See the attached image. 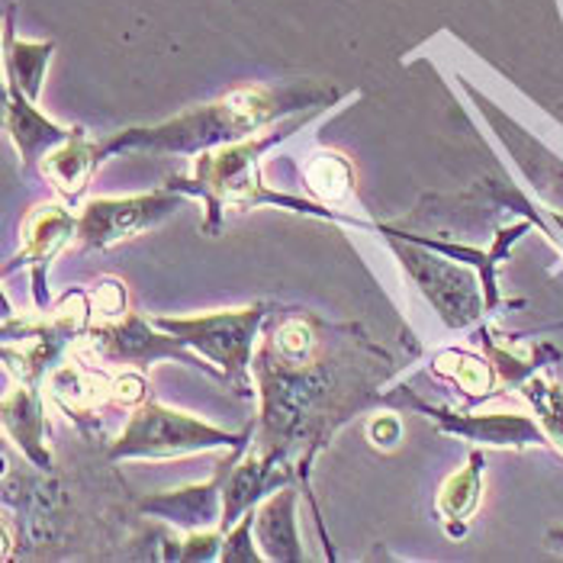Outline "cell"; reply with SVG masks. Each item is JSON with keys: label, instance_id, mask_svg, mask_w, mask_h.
<instances>
[{"label": "cell", "instance_id": "obj_1", "mask_svg": "<svg viewBox=\"0 0 563 563\" xmlns=\"http://www.w3.org/2000/svg\"><path fill=\"white\" fill-rule=\"evenodd\" d=\"M306 100H316V93L306 90H235L210 107H200L194 113H184L165 126L155 130H132L113 139L107 152L120 148H152V152H207L217 145H229L235 139H245L264 123H271L280 113L300 110Z\"/></svg>", "mask_w": 563, "mask_h": 563}, {"label": "cell", "instance_id": "obj_2", "mask_svg": "<svg viewBox=\"0 0 563 563\" xmlns=\"http://www.w3.org/2000/svg\"><path fill=\"white\" fill-rule=\"evenodd\" d=\"M222 444L242 448L245 438L213 429L187 412H174L158 402H145L130 419L120 441L110 448V457H177V454L222 448Z\"/></svg>", "mask_w": 563, "mask_h": 563}, {"label": "cell", "instance_id": "obj_3", "mask_svg": "<svg viewBox=\"0 0 563 563\" xmlns=\"http://www.w3.org/2000/svg\"><path fill=\"white\" fill-rule=\"evenodd\" d=\"M264 319V306L235 309V312H210L197 319H158L165 332L177 335L187 347H197L245 387V371L252 364V342Z\"/></svg>", "mask_w": 563, "mask_h": 563}, {"label": "cell", "instance_id": "obj_4", "mask_svg": "<svg viewBox=\"0 0 563 563\" xmlns=\"http://www.w3.org/2000/svg\"><path fill=\"white\" fill-rule=\"evenodd\" d=\"M390 242L393 249L399 252V261L409 267V274L416 277V284L422 287V294L432 300V306L441 312V319L448 325L464 329V325L477 322L486 303L479 297L477 280L464 267L438 258L434 249H429V245L419 252V249H402L399 239H393V235Z\"/></svg>", "mask_w": 563, "mask_h": 563}, {"label": "cell", "instance_id": "obj_5", "mask_svg": "<svg viewBox=\"0 0 563 563\" xmlns=\"http://www.w3.org/2000/svg\"><path fill=\"white\" fill-rule=\"evenodd\" d=\"M180 207V197L174 194H142L126 200H93L78 219V235L90 249H107L120 239H130L135 232L172 217Z\"/></svg>", "mask_w": 563, "mask_h": 563}, {"label": "cell", "instance_id": "obj_6", "mask_svg": "<svg viewBox=\"0 0 563 563\" xmlns=\"http://www.w3.org/2000/svg\"><path fill=\"white\" fill-rule=\"evenodd\" d=\"M474 97H477L479 110L489 117V123L496 126V135L506 142V148L512 152V158H516V165H519L525 177L534 184V190L548 200V207L551 210H561L563 213V162L554 155V152H548L538 139H531L528 132L521 130L519 123H512L506 113H499L486 97H479L477 90H471Z\"/></svg>", "mask_w": 563, "mask_h": 563}, {"label": "cell", "instance_id": "obj_7", "mask_svg": "<svg viewBox=\"0 0 563 563\" xmlns=\"http://www.w3.org/2000/svg\"><path fill=\"white\" fill-rule=\"evenodd\" d=\"M419 412H429V419H438L444 432L461 434L467 441L479 444H512V448H528V444H544L548 434L544 429L528 419V416H454L432 409L422 399H409Z\"/></svg>", "mask_w": 563, "mask_h": 563}, {"label": "cell", "instance_id": "obj_8", "mask_svg": "<svg viewBox=\"0 0 563 563\" xmlns=\"http://www.w3.org/2000/svg\"><path fill=\"white\" fill-rule=\"evenodd\" d=\"M90 347L103 357V361H155V357H177L184 364H194V357L184 351L180 339H165L155 335L139 316H130L123 325L117 329H100L90 335Z\"/></svg>", "mask_w": 563, "mask_h": 563}, {"label": "cell", "instance_id": "obj_9", "mask_svg": "<svg viewBox=\"0 0 563 563\" xmlns=\"http://www.w3.org/2000/svg\"><path fill=\"white\" fill-rule=\"evenodd\" d=\"M78 235V222L71 219V213H65L62 207H40L33 217L23 222V252L20 261L33 264V284H36V300L45 303L48 294L43 287V271L48 258L71 239Z\"/></svg>", "mask_w": 563, "mask_h": 563}, {"label": "cell", "instance_id": "obj_10", "mask_svg": "<svg viewBox=\"0 0 563 563\" xmlns=\"http://www.w3.org/2000/svg\"><path fill=\"white\" fill-rule=\"evenodd\" d=\"M3 103H7V130L13 135V142H16L26 165H33L43 152L48 155L52 148H58L62 142L71 139V132L58 130L55 123L45 120L36 107H30L26 93L13 81H7V100Z\"/></svg>", "mask_w": 563, "mask_h": 563}, {"label": "cell", "instance_id": "obj_11", "mask_svg": "<svg viewBox=\"0 0 563 563\" xmlns=\"http://www.w3.org/2000/svg\"><path fill=\"white\" fill-rule=\"evenodd\" d=\"M229 467H219V474L203 486H187L177 493H165L142 503V512L162 516V519L184 525V528H207L210 521L222 516V477Z\"/></svg>", "mask_w": 563, "mask_h": 563}, {"label": "cell", "instance_id": "obj_12", "mask_svg": "<svg viewBox=\"0 0 563 563\" xmlns=\"http://www.w3.org/2000/svg\"><path fill=\"white\" fill-rule=\"evenodd\" d=\"M297 496L294 489H280V496H271L255 516V534H258L264 561H300V538H297V519H294Z\"/></svg>", "mask_w": 563, "mask_h": 563}, {"label": "cell", "instance_id": "obj_13", "mask_svg": "<svg viewBox=\"0 0 563 563\" xmlns=\"http://www.w3.org/2000/svg\"><path fill=\"white\" fill-rule=\"evenodd\" d=\"M284 477H287L284 471L274 474V454L271 457L249 454L239 467L229 471V479L222 483V525H232L242 512H249Z\"/></svg>", "mask_w": 563, "mask_h": 563}, {"label": "cell", "instance_id": "obj_14", "mask_svg": "<svg viewBox=\"0 0 563 563\" xmlns=\"http://www.w3.org/2000/svg\"><path fill=\"white\" fill-rule=\"evenodd\" d=\"M97 165V148L85 139V132L75 130L68 142H62L58 148L48 152V158L43 162V174L65 194V197H78L85 190L87 177Z\"/></svg>", "mask_w": 563, "mask_h": 563}, {"label": "cell", "instance_id": "obj_15", "mask_svg": "<svg viewBox=\"0 0 563 563\" xmlns=\"http://www.w3.org/2000/svg\"><path fill=\"white\" fill-rule=\"evenodd\" d=\"M3 422H7V432L16 438V444H23V451L40 464L48 467V454L43 448V406H40V396L33 390H16L7 396L3 402Z\"/></svg>", "mask_w": 563, "mask_h": 563}, {"label": "cell", "instance_id": "obj_16", "mask_svg": "<svg viewBox=\"0 0 563 563\" xmlns=\"http://www.w3.org/2000/svg\"><path fill=\"white\" fill-rule=\"evenodd\" d=\"M52 43H20L13 36V7L7 3V78L26 97H36L43 85V71L52 55Z\"/></svg>", "mask_w": 563, "mask_h": 563}, {"label": "cell", "instance_id": "obj_17", "mask_svg": "<svg viewBox=\"0 0 563 563\" xmlns=\"http://www.w3.org/2000/svg\"><path fill=\"white\" fill-rule=\"evenodd\" d=\"M479 477H483V454H471L467 471L454 474L444 483L441 496H438V509L448 521H464L479 503Z\"/></svg>", "mask_w": 563, "mask_h": 563}, {"label": "cell", "instance_id": "obj_18", "mask_svg": "<svg viewBox=\"0 0 563 563\" xmlns=\"http://www.w3.org/2000/svg\"><path fill=\"white\" fill-rule=\"evenodd\" d=\"M434 367L451 377L461 390L477 393V396H486L489 387H493V371L486 361L479 357H471V354H457V351H441L434 357Z\"/></svg>", "mask_w": 563, "mask_h": 563}, {"label": "cell", "instance_id": "obj_19", "mask_svg": "<svg viewBox=\"0 0 563 563\" xmlns=\"http://www.w3.org/2000/svg\"><path fill=\"white\" fill-rule=\"evenodd\" d=\"M525 396L528 402L534 406L538 419H541V429L551 441H558L563 448V387L558 384H548L541 377H528L525 384Z\"/></svg>", "mask_w": 563, "mask_h": 563}, {"label": "cell", "instance_id": "obj_20", "mask_svg": "<svg viewBox=\"0 0 563 563\" xmlns=\"http://www.w3.org/2000/svg\"><path fill=\"white\" fill-rule=\"evenodd\" d=\"M347 177H351V172L342 162V155H322L306 172L309 190L319 194L322 200H342L347 194Z\"/></svg>", "mask_w": 563, "mask_h": 563}, {"label": "cell", "instance_id": "obj_21", "mask_svg": "<svg viewBox=\"0 0 563 563\" xmlns=\"http://www.w3.org/2000/svg\"><path fill=\"white\" fill-rule=\"evenodd\" d=\"M252 528H255V516L249 512L242 525H235L232 528V534L225 538V544H222V561L229 563H252V561H264V554H258L255 548H252Z\"/></svg>", "mask_w": 563, "mask_h": 563}, {"label": "cell", "instance_id": "obj_22", "mask_svg": "<svg viewBox=\"0 0 563 563\" xmlns=\"http://www.w3.org/2000/svg\"><path fill=\"white\" fill-rule=\"evenodd\" d=\"M222 554L219 551V534H190L184 541V551H180V561H210Z\"/></svg>", "mask_w": 563, "mask_h": 563}, {"label": "cell", "instance_id": "obj_23", "mask_svg": "<svg viewBox=\"0 0 563 563\" xmlns=\"http://www.w3.org/2000/svg\"><path fill=\"white\" fill-rule=\"evenodd\" d=\"M371 434L377 438V444H380L384 438H390V444H393V441H399V422L384 416L380 422H374V426H371ZM384 444H387V441H384Z\"/></svg>", "mask_w": 563, "mask_h": 563}, {"label": "cell", "instance_id": "obj_24", "mask_svg": "<svg viewBox=\"0 0 563 563\" xmlns=\"http://www.w3.org/2000/svg\"><path fill=\"white\" fill-rule=\"evenodd\" d=\"M551 541H561L563 548V531H551Z\"/></svg>", "mask_w": 563, "mask_h": 563}]
</instances>
